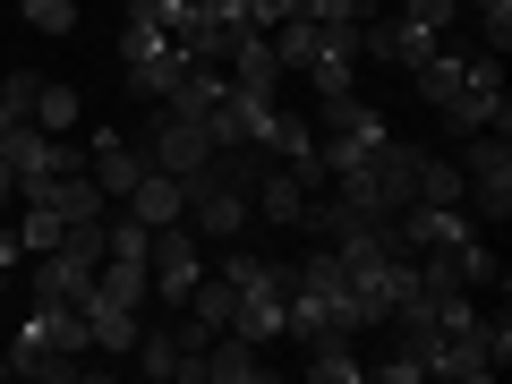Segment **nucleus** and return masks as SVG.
Masks as SVG:
<instances>
[{
    "label": "nucleus",
    "mask_w": 512,
    "mask_h": 384,
    "mask_svg": "<svg viewBox=\"0 0 512 384\" xmlns=\"http://www.w3.org/2000/svg\"><path fill=\"white\" fill-rule=\"evenodd\" d=\"M35 128H52V137H60V128H77V86L43 77V86H35Z\"/></svg>",
    "instance_id": "19"
},
{
    "label": "nucleus",
    "mask_w": 512,
    "mask_h": 384,
    "mask_svg": "<svg viewBox=\"0 0 512 384\" xmlns=\"http://www.w3.org/2000/svg\"><path fill=\"white\" fill-rule=\"evenodd\" d=\"M222 69H231V86H256V94H282V77H291V69H282V52H274V35H248Z\"/></svg>",
    "instance_id": "15"
},
{
    "label": "nucleus",
    "mask_w": 512,
    "mask_h": 384,
    "mask_svg": "<svg viewBox=\"0 0 512 384\" xmlns=\"http://www.w3.org/2000/svg\"><path fill=\"white\" fill-rule=\"evenodd\" d=\"M470 18H478V35L495 43V60H504V43H512V0H470Z\"/></svg>",
    "instance_id": "25"
},
{
    "label": "nucleus",
    "mask_w": 512,
    "mask_h": 384,
    "mask_svg": "<svg viewBox=\"0 0 512 384\" xmlns=\"http://www.w3.org/2000/svg\"><path fill=\"white\" fill-rule=\"evenodd\" d=\"M146 274H154V299H171V308H188V291L205 282V248L188 222H163L154 231V256H146Z\"/></svg>",
    "instance_id": "5"
},
{
    "label": "nucleus",
    "mask_w": 512,
    "mask_h": 384,
    "mask_svg": "<svg viewBox=\"0 0 512 384\" xmlns=\"http://www.w3.org/2000/svg\"><path fill=\"white\" fill-rule=\"evenodd\" d=\"M444 52V35L436 26H419L402 9V18H367L359 26V60H393V69H427V60Z\"/></svg>",
    "instance_id": "6"
},
{
    "label": "nucleus",
    "mask_w": 512,
    "mask_h": 384,
    "mask_svg": "<svg viewBox=\"0 0 512 384\" xmlns=\"http://www.w3.org/2000/svg\"><path fill=\"white\" fill-rule=\"evenodd\" d=\"M60 248H69L77 265H103V214L94 222H60Z\"/></svg>",
    "instance_id": "24"
},
{
    "label": "nucleus",
    "mask_w": 512,
    "mask_h": 384,
    "mask_svg": "<svg viewBox=\"0 0 512 384\" xmlns=\"http://www.w3.org/2000/svg\"><path fill=\"white\" fill-rule=\"evenodd\" d=\"M419 205H461V163L419 146Z\"/></svg>",
    "instance_id": "18"
},
{
    "label": "nucleus",
    "mask_w": 512,
    "mask_h": 384,
    "mask_svg": "<svg viewBox=\"0 0 512 384\" xmlns=\"http://www.w3.org/2000/svg\"><path fill=\"white\" fill-rule=\"evenodd\" d=\"M0 154L18 163V180H52V171H69L77 154L60 146L52 128H35V120H18V128H0Z\"/></svg>",
    "instance_id": "10"
},
{
    "label": "nucleus",
    "mask_w": 512,
    "mask_h": 384,
    "mask_svg": "<svg viewBox=\"0 0 512 384\" xmlns=\"http://www.w3.org/2000/svg\"><path fill=\"white\" fill-rule=\"evenodd\" d=\"M410 86H419V103L436 111L453 137H478V128H495V137H512V103H504V69L487 60H453L436 52L427 69H410Z\"/></svg>",
    "instance_id": "1"
},
{
    "label": "nucleus",
    "mask_w": 512,
    "mask_h": 384,
    "mask_svg": "<svg viewBox=\"0 0 512 384\" xmlns=\"http://www.w3.org/2000/svg\"><path fill=\"white\" fill-rule=\"evenodd\" d=\"M197 376H205V384H256V376H274V367H265V342H248V333L222 325L214 342L197 350Z\"/></svg>",
    "instance_id": "8"
},
{
    "label": "nucleus",
    "mask_w": 512,
    "mask_h": 384,
    "mask_svg": "<svg viewBox=\"0 0 512 384\" xmlns=\"http://www.w3.org/2000/svg\"><path fill=\"white\" fill-rule=\"evenodd\" d=\"M299 214H308V188L291 180V171H265V180H256V222H282V231H299Z\"/></svg>",
    "instance_id": "16"
},
{
    "label": "nucleus",
    "mask_w": 512,
    "mask_h": 384,
    "mask_svg": "<svg viewBox=\"0 0 512 384\" xmlns=\"http://www.w3.org/2000/svg\"><path fill=\"white\" fill-rule=\"evenodd\" d=\"M9 205H18V163L0 154V214H9Z\"/></svg>",
    "instance_id": "27"
},
{
    "label": "nucleus",
    "mask_w": 512,
    "mask_h": 384,
    "mask_svg": "<svg viewBox=\"0 0 512 384\" xmlns=\"http://www.w3.org/2000/svg\"><path fill=\"white\" fill-rule=\"evenodd\" d=\"M137 171H146V146L120 137V128H94V180H103V197H128Z\"/></svg>",
    "instance_id": "11"
},
{
    "label": "nucleus",
    "mask_w": 512,
    "mask_h": 384,
    "mask_svg": "<svg viewBox=\"0 0 512 384\" xmlns=\"http://www.w3.org/2000/svg\"><path fill=\"white\" fill-rule=\"evenodd\" d=\"M367 9H376V0H367Z\"/></svg>",
    "instance_id": "30"
},
{
    "label": "nucleus",
    "mask_w": 512,
    "mask_h": 384,
    "mask_svg": "<svg viewBox=\"0 0 512 384\" xmlns=\"http://www.w3.org/2000/svg\"><path fill=\"white\" fill-rule=\"evenodd\" d=\"M35 86H43L35 69H18V77H0V128H18V120H35Z\"/></svg>",
    "instance_id": "21"
},
{
    "label": "nucleus",
    "mask_w": 512,
    "mask_h": 384,
    "mask_svg": "<svg viewBox=\"0 0 512 384\" xmlns=\"http://www.w3.org/2000/svg\"><path fill=\"white\" fill-rule=\"evenodd\" d=\"M128 359H137V376H154V384H180V376H197V359H188V342H180V325L171 333H137V342H128Z\"/></svg>",
    "instance_id": "12"
},
{
    "label": "nucleus",
    "mask_w": 512,
    "mask_h": 384,
    "mask_svg": "<svg viewBox=\"0 0 512 384\" xmlns=\"http://www.w3.org/2000/svg\"><path fill=\"white\" fill-rule=\"evenodd\" d=\"M18 18L35 35H77V0H18Z\"/></svg>",
    "instance_id": "22"
},
{
    "label": "nucleus",
    "mask_w": 512,
    "mask_h": 384,
    "mask_svg": "<svg viewBox=\"0 0 512 384\" xmlns=\"http://www.w3.org/2000/svg\"><path fill=\"white\" fill-rule=\"evenodd\" d=\"M128 214L137 222H154V231H163V222H180L188 214V197H180V180H171V171H137V188H128Z\"/></svg>",
    "instance_id": "14"
},
{
    "label": "nucleus",
    "mask_w": 512,
    "mask_h": 384,
    "mask_svg": "<svg viewBox=\"0 0 512 384\" xmlns=\"http://www.w3.org/2000/svg\"><path fill=\"white\" fill-rule=\"evenodd\" d=\"M308 376H316V384H359V376H367L359 333H308Z\"/></svg>",
    "instance_id": "13"
},
{
    "label": "nucleus",
    "mask_w": 512,
    "mask_h": 384,
    "mask_svg": "<svg viewBox=\"0 0 512 384\" xmlns=\"http://www.w3.org/2000/svg\"><path fill=\"white\" fill-rule=\"evenodd\" d=\"M461 214L470 222H512V154L495 128L461 137Z\"/></svg>",
    "instance_id": "2"
},
{
    "label": "nucleus",
    "mask_w": 512,
    "mask_h": 384,
    "mask_svg": "<svg viewBox=\"0 0 512 384\" xmlns=\"http://www.w3.org/2000/svg\"><path fill=\"white\" fill-rule=\"evenodd\" d=\"M77 308H86V342L94 350H128L137 333H146V308H137V299H111V291H94V282H86Z\"/></svg>",
    "instance_id": "9"
},
{
    "label": "nucleus",
    "mask_w": 512,
    "mask_h": 384,
    "mask_svg": "<svg viewBox=\"0 0 512 384\" xmlns=\"http://www.w3.org/2000/svg\"><path fill=\"white\" fill-rule=\"evenodd\" d=\"M120 77H128V94H137V103H163V94H171V86L188 77V52L171 43L163 60H137V69H120Z\"/></svg>",
    "instance_id": "17"
},
{
    "label": "nucleus",
    "mask_w": 512,
    "mask_h": 384,
    "mask_svg": "<svg viewBox=\"0 0 512 384\" xmlns=\"http://www.w3.org/2000/svg\"><path fill=\"white\" fill-rule=\"evenodd\" d=\"M18 256H26V239H18V231H0V274H18Z\"/></svg>",
    "instance_id": "28"
},
{
    "label": "nucleus",
    "mask_w": 512,
    "mask_h": 384,
    "mask_svg": "<svg viewBox=\"0 0 512 384\" xmlns=\"http://www.w3.org/2000/svg\"><path fill=\"white\" fill-rule=\"evenodd\" d=\"M384 137H393V128H384V111L376 103H359V94H316V146H384Z\"/></svg>",
    "instance_id": "7"
},
{
    "label": "nucleus",
    "mask_w": 512,
    "mask_h": 384,
    "mask_svg": "<svg viewBox=\"0 0 512 384\" xmlns=\"http://www.w3.org/2000/svg\"><path fill=\"white\" fill-rule=\"evenodd\" d=\"M299 77H308L316 94H342L350 77H359V60H342V52H316V60H308V69H299Z\"/></svg>",
    "instance_id": "23"
},
{
    "label": "nucleus",
    "mask_w": 512,
    "mask_h": 384,
    "mask_svg": "<svg viewBox=\"0 0 512 384\" xmlns=\"http://www.w3.org/2000/svg\"><path fill=\"white\" fill-rule=\"evenodd\" d=\"M18 239H26V256H43V248H60V214L43 197H26V214H18Z\"/></svg>",
    "instance_id": "20"
},
{
    "label": "nucleus",
    "mask_w": 512,
    "mask_h": 384,
    "mask_svg": "<svg viewBox=\"0 0 512 384\" xmlns=\"http://www.w3.org/2000/svg\"><path fill=\"white\" fill-rule=\"evenodd\" d=\"M180 197H188V214H180V222H188L197 239H239V231L256 222V197H248V188H239L222 163L188 171V180H180Z\"/></svg>",
    "instance_id": "3"
},
{
    "label": "nucleus",
    "mask_w": 512,
    "mask_h": 384,
    "mask_svg": "<svg viewBox=\"0 0 512 384\" xmlns=\"http://www.w3.org/2000/svg\"><path fill=\"white\" fill-rule=\"evenodd\" d=\"M0 376H9V350H0Z\"/></svg>",
    "instance_id": "29"
},
{
    "label": "nucleus",
    "mask_w": 512,
    "mask_h": 384,
    "mask_svg": "<svg viewBox=\"0 0 512 384\" xmlns=\"http://www.w3.org/2000/svg\"><path fill=\"white\" fill-rule=\"evenodd\" d=\"M402 9H410V18H419V26H436V35H444V26L461 18V0H402Z\"/></svg>",
    "instance_id": "26"
},
{
    "label": "nucleus",
    "mask_w": 512,
    "mask_h": 384,
    "mask_svg": "<svg viewBox=\"0 0 512 384\" xmlns=\"http://www.w3.org/2000/svg\"><path fill=\"white\" fill-rule=\"evenodd\" d=\"M146 111H154V120H146V137H137V146H146V163H154V171L188 180V171L214 163V137H205V120H180L171 103H146Z\"/></svg>",
    "instance_id": "4"
}]
</instances>
